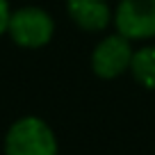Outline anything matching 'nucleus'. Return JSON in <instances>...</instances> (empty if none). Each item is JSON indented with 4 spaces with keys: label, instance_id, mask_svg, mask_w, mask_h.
Masks as SVG:
<instances>
[{
    "label": "nucleus",
    "instance_id": "obj_1",
    "mask_svg": "<svg viewBox=\"0 0 155 155\" xmlns=\"http://www.w3.org/2000/svg\"><path fill=\"white\" fill-rule=\"evenodd\" d=\"M2 155H59L57 132L41 116L23 114L5 130Z\"/></svg>",
    "mask_w": 155,
    "mask_h": 155
},
{
    "label": "nucleus",
    "instance_id": "obj_2",
    "mask_svg": "<svg viewBox=\"0 0 155 155\" xmlns=\"http://www.w3.org/2000/svg\"><path fill=\"white\" fill-rule=\"evenodd\" d=\"M55 23L53 14L39 5H23L12 9L9 23H7V37L12 44L25 50L46 48L55 39Z\"/></svg>",
    "mask_w": 155,
    "mask_h": 155
},
{
    "label": "nucleus",
    "instance_id": "obj_3",
    "mask_svg": "<svg viewBox=\"0 0 155 155\" xmlns=\"http://www.w3.org/2000/svg\"><path fill=\"white\" fill-rule=\"evenodd\" d=\"M135 46L130 39L119 32H107L96 41L89 55L91 73L101 80H116V78L130 73Z\"/></svg>",
    "mask_w": 155,
    "mask_h": 155
},
{
    "label": "nucleus",
    "instance_id": "obj_4",
    "mask_svg": "<svg viewBox=\"0 0 155 155\" xmlns=\"http://www.w3.org/2000/svg\"><path fill=\"white\" fill-rule=\"evenodd\" d=\"M114 32L135 41L155 39V0H119L114 5Z\"/></svg>",
    "mask_w": 155,
    "mask_h": 155
},
{
    "label": "nucleus",
    "instance_id": "obj_5",
    "mask_svg": "<svg viewBox=\"0 0 155 155\" xmlns=\"http://www.w3.org/2000/svg\"><path fill=\"white\" fill-rule=\"evenodd\" d=\"M64 9L78 30L89 34L107 32L114 21V7L110 0H64Z\"/></svg>",
    "mask_w": 155,
    "mask_h": 155
},
{
    "label": "nucleus",
    "instance_id": "obj_6",
    "mask_svg": "<svg viewBox=\"0 0 155 155\" xmlns=\"http://www.w3.org/2000/svg\"><path fill=\"white\" fill-rule=\"evenodd\" d=\"M130 75L139 87L155 91V44H144L141 48H135Z\"/></svg>",
    "mask_w": 155,
    "mask_h": 155
},
{
    "label": "nucleus",
    "instance_id": "obj_7",
    "mask_svg": "<svg viewBox=\"0 0 155 155\" xmlns=\"http://www.w3.org/2000/svg\"><path fill=\"white\" fill-rule=\"evenodd\" d=\"M9 16H12L9 0H0V37H5V34H7V23H9Z\"/></svg>",
    "mask_w": 155,
    "mask_h": 155
}]
</instances>
